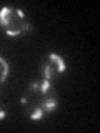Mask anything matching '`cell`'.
<instances>
[{"instance_id": "3957f363", "label": "cell", "mask_w": 100, "mask_h": 133, "mask_svg": "<svg viewBox=\"0 0 100 133\" xmlns=\"http://www.w3.org/2000/svg\"><path fill=\"white\" fill-rule=\"evenodd\" d=\"M40 108H42L43 113H50V111L55 110V108H57V98H55V95H52L48 91V93L43 97V100L40 102Z\"/></svg>"}, {"instance_id": "7a4b0ae2", "label": "cell", "mask_w": 100, "mask_h": 133, "mask_svg": "<svg viewBox=\"0 0 100 133\" xmlns=\"http://www.w3.org/2000/svg\"><path fill=\"white\" fill-rule=\"evenodd\" d=\"M40 72H42V78H43V80H47V82H50V83H52V80L58 75L57 68L52 65V62H50L48 58H47V62H43V63H42Z\"/></svg>"}, {"instance_id": "5b68a950", "label": "cell", "mask_w": 100, "mask_h": 133, "mask_svg": "<svg viewBox=\"0 0 100 133\" xmlns=\"http://www.w3.org/2000/svg\"><path fill=\"white\" fill-rule=\"evenodd\" d=\"M7 75H8V63H7L5 60H3L2 57H0V85L5 82Z\"/></svg>"}, {"instance_id": "277c9868", "label": "cell", "mask_w": 100, "mask_h": 133, "mask_svg": "<svg viewBox=\"0 0 100 133\" xmlns=\"http://www.w3.org/2000/svg\"><path fill=\"white\" fill-rule=\"evenodd\" d=\"M48 60L52 62V65L57 68L58 73H64V72H65L67 65H65V60H64L60 55H57V53H50V55H48Z\"/></svg>"}, {"instance_id": "6da1fadb", "label": "cell", "mask_w": 100, "mask_h": 133, "mask_svg": "<svg viewBox=\"0 0 100 133\" xmlns=\"http://www.w3.org/2000/svg\"><path fill=\"white\" fill-rule=\"evenodd\" d=\"M0 27L10 37L25 35L30 32V23L27 22L23 12L15 7L0 8Z\"/></svg>"}]
</instances>
